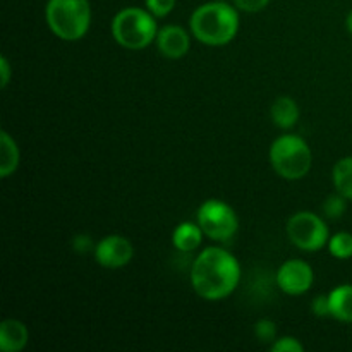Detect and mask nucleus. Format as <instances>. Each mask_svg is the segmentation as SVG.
I'll use <instances>...</instances> for the list:
<instances>
[{"instance_id": "nucleus-1", "label": "nucleus", "mask_w": 352, "mask_h": 352, "mask_svg": "<svg viewBox=\"0 0 352 352\" xmlns=\"http://www.w3.org/2000/svg\"><path fill=\"white\" fill-rule=\"evenodd\" d=\"M241 280V265L234 254L219 246L203 250L192 261L191 285L205 301H220L232 294Z\"/></svg>"}, {"instance_id": "nucleus-2", "label": "nucleus", "mask_w": 352, "mask_h": 352, "mask_svg": "<svg viewBox=\"0 0 352 352\" xmlns=\"http://www.w3.org/2000/svg\"><path fill=\"white\" fill-rule=\"evenodd\" d=\"M189 26L198 41L210 47H222L236 38L239 31V14L223 0H213L192 12Z\"/></svg>"}, {"instance_id": "nucleus-3", "label": "nucleus", "mask_w": 352, "mask_h": 352, "mask_svg": "<svg viewBox=\"0 0 352 352\" xmlns=\"http://www.w3.org/2000/svg\"><path fill=\"white\" fill-rule=\"evenodd\" d=\"M45 17L52 33L64 41L86 36L91 24L89 0H48Z\"/></svg>"}, {"instance_id": "nucleus-4", "label": "nucleus", "mask_w": 352, "mask_h": 352, "mask_svg": "<svg viewBox=\"0 0 352 352\" xmlns=\"http://www.w3.org/2000/svg\"><path fill=\"white\" fill-rule=\"evenodd\" d=\"M157 21L148 9L126 7L112 21L113 40L127 50H143L157 40Z\"/></svg>"}, {"instance_id": "nucleus-5", "label": "nucleus", "mask_w": 352, "mask_h": 352, "mask_svg": "<svg viewBox=\"0 0 352 352\" xmlns=\"http://www.w3.org/2000/svg\"><path fill=\"white\" fill-rule=\"evenodd\" d=\"M270 164L280 177L298 181L308 175L313 165V153L308 143L296 134H284L270 146Z\"/></svg>"}, {"instance_id": "nucleus-6", "label": "nucleus", "mask_w": 352, "mask_h": 352, "mask_svg": "<svg viewBox=\"0 0 352 352\" xmlns=\"http://www.w3.org/2000/svg\"><path fill=\"white\" fill-rule=\"evenodd\" d=\"M196 222L199 223L205 236L212 241L227 243L236 236L239 229V219L230 205L222 199H206L201 203L196 213Z\"/></svg>"}, {"instance_id": "nucleus-7", "label": "nucleus", "mask_w": 352, "mask_h": 352, "mask_svg": "<svg viewBox=\"0 0 352 352\" xmlns=\"http://www.w3.org/2000/svg\"><path fill=\"white\" fill-rule=\"evenodd\" d=\"M287 237L298 250L318 251L329 244V227L313 212H298L289 219Z\"/></svg>"}, {"instance_id": "nucleus-8", "label": "nucleus", "mask_w": 352, "mask_h": 352, "mask_svg": "<svg viewBox=\"0 0 352 352\" xmlns=\"http://www.w3.org/2000/svg\"><path fill=\"white\" fill-rule=\"evenodd\" d=\"M315 274L309 263L302 260H289L278 268L277 285L284 294L301 296L311 289Z\"/></svg>"}, {"instance_id": "nucleus-9", "label": "nucleus", "mask_w": 352, "mask_h": 352, "mask_svg": "<svg viewBox=\"0 0 352 352\" xmlns=\"http://www.w3.org/2000/svg\"><path fill=\"white\" fill-rule=\"evenodd\" d=\"M134 248L127 237L122 236H107L98 241L95 248V260L103 268L117 270L122 268L133 260Z\"/></svg>"}, {"instance_id": "nucleus-10", "label": "nucleus", "mask_w": 352, "mask_h": 352, "mask_svg": "<svg viewBox=\"0 0 352 352\" xmlns=\"http://www.w3.org/2000/svg\"><path fill=\"white\" fill-rule=\"evenodd\" d=\"M157 48L164 57L167 58H181L191 48V36L188 31L175 24L158 30L157 34Z\"/></svg>"}, {"instance_id": "nucleus-11", "label": "nucleus", "mask_w": 352, "mask_h": 352, "mask_svg": "<svg viewBox=\"0 0 352 352\" xmlns=\"http://www.w3.org/2000/svg\"><path fill=\"white\" fill-rule=\"evenodd\" d=\"M30 332L23 322L16 318L3 320L0 325V351L21 352L28 346Z\"/></svg>"}, {"instance_id": "nucleus-12", "label": "nucleus", "mask_w": 352, "mask_h": 352, "mask_svg": "<svg viewBox=\"0 0 352 352\" xmlns=\"http://www.w3.org/2000/svg\"><path fill=\"white\" fill-rule=\"evenodd\" d=\"M203 237H205V232H203L198 222H182L174 229L172 244L181 253H192V251L201 246Z\"/></svg>"}, {"instance_id": "nucleus-13", "label": "nucleus", "mask_w": 352, "mask_h": 352, "mask_svg": "<svg viewBox=\"0 0 352 352\" xmlns=\"http://www.w3.org/2000/svg\"><path fill=\"white\" fill-rule=\"evenodd\" d=\"M299 116H301L299 105L296 103V100L289 98V96H280V98H277L272 103V122L277 127H280V129H291V127H294L298 124Z\"/></svg>"}, {"instance_id": "nucleus-14", "label": "nucleus", "mask_w": 352, "mask_h": 352, "mask_svg": "<svg viewBox=\"0 0 352 352\" xmlns=\"http://www.w3.org/2000/svg\"><path fill=\"white\" fill-rule=\"evenodd\" d=\"M330 316L342 323H352V285L344 284L329 294Z\"/></svg>"}, {"instance_id": "nucleus-15", "label": "nucleus", "mask_w": 352, "mask_h": 352, "mask_svg": "<svg viewBox=\"0 0 352 352\" xmlns=\"http://www.w3.org/2000/svg\"><path fill=\"white\" fill-rule=\"evenodd\" d=\"M21 153L16 140L7 131L0 133V177L7 179L19 167Z\"/></svg>"}, {"instance_id": "nucleus-16", "label": "nucleus", "mask_w": 352, "mask_h": 352, "mask_svg": "<svg viewBox=\"0 0 352 352\" xmlns=\"http://www.w3.org/2000/svg\"><path fill=\"white\" fill-rule=\"evenodd\" d=\"M332 179L336 191L340 192L344 198L352 199V157H344L337 162Z\"/></svg>"}, {"instance_id": "nucleus-17", "label": "nucleus", "mask_w": 352, "mask_h": 352, "mask_svg": "<svg viewBox=\"0 0 352 352\" xmlns=\"http://www.w3.org/2000/svg\"><path fill=\"white\" fill-rule=\"evenodd\" d=\"M329 251L337 260H351L352 258V234L337 232L329 239Z\"/></svg>"}, {"instance_id": "nucleus-18", "label": "nucleus", "mask_w": 352, "mask_h": 352, "mask_svg": "<svg viewBox=\"0 0 352 352\" xmlns=\"http://www.w3.org/2000/svg\"><path fill=\"white\" fill-rule=\"evenodd\" d=\"M323 215L330 220H339L340 217L346 213L347 210V198H344L340 192H336V195H330L329 198L323 201L322 205Z\"/></svg>"}, {"instance_id": "nucleus-19", "label": "nucleus", "mask_w": 352, "mask_h": 352, "mask_svg": "<svg viewBox=\"0 0 352 352\" xmlns=\"http://www.w3.org/2000/svg\"><path fill=\"white\" fill-rule=\"evenodd\" d=\"M254 336L263 344L275 342V339H277V327H275V323L272 320L261 318L254 325Z\"/></svg>"}, {"instance_id": "nucleus-20", "label": "nucleus", "mask_w": 352, "mask_h": 352, "mask_svg": "<svg viewBox=\"0 0 352 352\" xmlns=\"http://www.w3.org/2000/svg\"><path fill=\"white\" fill-rule=\"evenodd\" d=\"M144 3L155 17H165L174 10L177 0H144Z\"/></svg>"}, {"instance_id": "nucleus-21", "label": "nucleus", "mask_w": 352, "mask_h": 352, "mask_svg": "<svg viewBox=\"0 0 352 352\" xmlns=\"http://www.w3.org/2000/svg\"><path fill=\"white\" fill-rule=\"evenodd\" d=\"M274 352H305V346L294 337H282L272 344Z\"/></svg>"}, {"instance_id": "nucleus-22", "label": "nucleus", "mask_w": 352, "mask_h": 352, "mask_svg": "<svg viewBox=\"0 0 352 352\" xmlns=\"http://www.w3.org/2000/svg\"><path fill=\"white\" fill-rule=\"evenodd\" d=\"M268 3H270V0H234L236 9L250 14L260 12V10H263L265 7L268 6Z\"/></svg>"}, {"instance_id": "nucleus-23", "label": "nucleus", "mask_w": 352, "mask_h": 352, "mask_svg": "<svg viewBox=\"0 0 352 352\" xmlns=\"http://www.w3.org/2000/svg\"><path fill=\"white\" fill-rule=\"evenodd\" d=\"M311 311H313V315L320 316V318H325V316H330L329 294L316 296V298L311 301Z\"/></svg>"}, {"instance_id": "nucleus-24", "label": "nucleus", "mask_w": 352, "mask_h": 352, "mask_svg": "<svg viewBox=\"0 0 352 352\" xmlns=\"http://www.w3.org/2000/svg\"><path fill=\"white\" fill-rule=\"evenodd\" d=\"M72 248H74L76 253L79 254H85L88 253V251L95 250V243H93V239L89 236H86V234H79V236H76L74 239H72Z\"/></svg>"}, {"instance_id": "nucleus-25", "label": "nucleus", "mask_w": 352, "mask_h": 352, "mask_svg": "<svg viewBox=\"0 0 352 352\" xmlns=\"http://www.w3.org/2000/svg\"><path fill=\"white\" fill-rule=\"evenodd\" d=\"M10 74H12V69H10L9 60H7V57L2 55V57H0V86H2V88H6V86L9 85Z\"/></svg>"}, {"instance_id": "nucleus-26", "label": "nucleus", "mask_w": 352, "mask_h": 352, "mask_svg": "<svg viewBox=\"0 0 352 352\" xmlns=\"http://www.w3.org/2000/svg\"><path fill=\"white\" fill-rule=\"evenodd\" d=\"M346 24H347V30H349V33L352 34V10L349 12V16H347Z\"/></svg>"}]
</instances>
